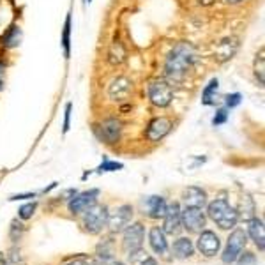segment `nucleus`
Masks as SVG:
<instances>
[{"mask_svg":"<svg viewBox=\"0 0 265 265\" xmlns=\"http://www.w3.org/2000/svg\"><path fill=\"white\" fill-rule=\"evenodd\" d=\"M0 88H2V82H0Z\"/></svg>","mask_w":265,"mask_h":265,"instance_id":"nucleus-36","label":"nucleus"},{"mask_svg":"<svg viewBox=\"0 0 265 265\" xmlns=\"http://www.w3.org/2000/svg\"><path fill=\"white\" fill-rule=\"evenodd\" d=\"M148 242H150V248H152L157 255H165L166 249H168L165 232L161 230V228H152V230H150V234H148Z\"/></svg>","mask_w":265,"mask_h":265,"instance_id":"nucleus-18","label":"nucleus"},{"mask_svg":"<svg viewBox=\"0 0 265 265\" xmlns=\"http://www.w3.org/2000/svg\"><path fill=\"white\" fill-rule=\"evenodd\" d=\"M207 212H209L210 219L214 223H217L219 228H223V230H230L239 221V212L234 207H230V204L226 200H223V198L209 204V210Z\"/></svg>","mask_w":265,"mask_h":265,"instance_id":"nucleus-2","label":"nucleus"},{"mask_svg":"<svg viewBox=\"0 0 265 265\" xmlns=\"http://www.w3.org/2000/svg\"><path fill=\"white\" fill-rule=\"evenodd\" d=\"M228 4H239V2H242V0H226Z\"/></svg>","mask_w":265,"mask_h":265,"instance_id":"nucleus-35","label":"nucleus"},{"mask_svg":"<svg viewBox=\"0 0 265 265\" xmlns=\"http://www.w3.org/2000/svg\"><path fill=\"white\" fill-rule=\"evenodd\" d=\"M248 242V235L244 230H235L234 234L230 235L228 239V244H226V249L223 251V262L225 264H235L239 260L240 253L244 251V246Z\"/></svg>","mask_w":265,"mask_h":265,"instance_id":"nucleus-5","label":"nucleus"},{"mask_svg":"<svg viewBox=\"0 0 265 265\" xmlns=\"http://www.w3.org/2000/svg\"><path fill=\"white\" fill-rule=\"evenodd\" d=\"M248 232L251 235V239L258 246L260 251H264V240H265V230H264V221L258 217H251L248 221Z\"/></svg>","mask_w":265,"mask_h":265,"instance_id":"nucleus-17","label":"nucleus"},{"mask_svg":"<svg viewBox=\"0 0 265 265\" xmlns=\"http://www.w3.org/2000/svg\"><path fill=\"white\" fill-rule=\"evenodd\" d=\"M148 99L159 108H166L174 99V88L166 80H156L148 85Z\"/></svg>","mask_w":265,"mask_h":265,"instance_id":"nucleus-3","label":"nucleus"},{"mask_svg":"<svg viewBox=\"0 0 265 265\" xmlns=\"http://www.w3.org/2000/svg\"><path fill=\"white\" fill-rule=\"evenodd\" d=\"M165 225H163V232L168 235H177L182 228V219H180V209H178V204L166 205V212H165Z\"/></svg>","mask_w":265,"mask_h":265,"instance_id":"nucleus-8","label":"nucleus"},{"mask_svg":"<svg viewBox=\"0 0 265 265\" xmlns=\"http://www.w3.org/2000/svg\"><path fill=\"white\" fill-rule=\"evenodd\" d=\"M258 62H260V65H255V73H257L258 80H260V85H264V52H260V57H258Z\"/></svg>","mask_w":265,"mask_h":265,"instance_id":"nucleus-29","label":"nucleus"},{"mask_svg":"<svg viewBox=\"0 0 265 265\" xmlns=\"http://www.w3.org/2000/svg\"><path fill=\"white\" fill-rule=\"evenodd\" d=\"M239 265H255L257 264V258H255V255L253 253H244L242 257H239Z\"/></svg>","mask_w":265,"mask_h":265,"instance_id":"nucleus-30","label":"nucleus"},{"mask_svg":"<svg viewBox=\"0 0 265 265\" xmlns=\"http://www.w3.org/2000/svg\"><path fill=\"white\" fill-rule=\"evenodd\" d=\"M122 168H124L122 163H117V161H105V163L99 166V172H117V170H122Z\"/></svg>","mask_w":265,"mask_h":265,"instance_id":"nucleus-25","label":"nucleus"},{"mask_svg":"<svg viewBox=\"0 0 265 265\" xmlns=\"http://www.w3.org/2000/svg\"><path fill=\"white\" fill-rule=\"evenodd\" d=\"M144 207L147 209V216L152 217V219H159L166 212V202L161 196H148L144 202Z\"/></svg>","mask_w":265,"mask_h":265,"instance_id":"nucleus-15","label":"nucleus"},{"mask_svg":"<svg viewBox=\"0 0 265 265\" xmlns=\"http://www.w3.org/2000/svg\"><path fill=\"white\" fill-rule=\"evenodd\" d=\"M184 202H186V207H198V209H202L207 204V193L202 187H187L184 191Z\"/></svg>","mask_w":265,"mask_h":265,"instance_id":"nucleus-14","label":"nucleus"},{"mask_svg":"<svg viewBox=\"0 0 265 265\" xmlns=\"http://www.w3.org/2000/svg\"><path fill=\"white\" fill-rule=\"evenodd\" d=\"M97 196H99V191L97 189H90V191H85L82 195L73 196V200L69 202V210L73 214H82L85 210H88L92 205L96 204Z\"/></svg>","mask_w":265,"mask_h":265,"instance_id":"nucleus-10","label":"nucleus"},{"mask_svg":"<svg viewBox=\"0 0 265 265\" xmlns=\"http://www.w3.org/2000/svg\"><path fill=\"white\" fill-rule=\"evenodd\" d=\"M217 87H219V82L217 78H212L209 83H207V87L204 88V94H202V103L204 105H214V94L217 92Z\"/></svg>","mask_w":265,"mask_h":265,"instance_id":"nucleus-23","label":"nucleus"},{"mask_svg":"<svg viewBox=\"0 0 265 265\" xmlns=\"http://www.w3.org/2000/svg\"><path fill=\"white\" fill-rule=\"evenodd\" d=\"M240 101H242V96H240L239 92H234V94H228L225 97V103L228 108H235V106L240 105Z\"/></svg>","mask_w":265,"mask_h":265,"instance_id":"nucleus-26","label":"nucleus"},{"mask_svg":"<svg viewBox=\"0 0 265 265\" xmlns=\"http://www.w3.org/2000/svg\"><path fill=\"white\" fill-rule=\"evenodd\" d=\"M235 50H237V43H235V39H225L223 43H219V46H217L216 55L221 62L228 60V59H232V55L235 53Z\"/></svg>","mask_w":265,"mask_h":265,"instance_id":"nucleus-20","label":"nucleus"},{"mask_svg":"<svg viewBox=\"0 0 265 265\" xmlns=\"http://www.w3.org/2000/svg\"><path fill=\"white\" fill-rule=\"evenodd\" d=\"M195 60H196V53L191 44L187 43L177 44L168 55V59H166V67H165L166 76L175 80V82L182 80L187 74V71L193 67Z\"/></svg>","mask_w":265,"mask_h":265,"instance_id":"nucleus-1","label":"nucleus"},{"mask_svg":"<svg viewBox=\"0 0 265 265\" xmlns=\"http://www.w3.org/2000/svg\"><path fill=\"white\" fill-rule=\"evenodd\" d=\"M129 262L131 265H157V262L142 248L129 253Z\"/></svg>","mask_w":265,"mask_h":265,"instance_id":"nucleus-21","label":"nucleus"},{"mask_svg":"<svg viewBox=\"0 0 265 265\" xmlns=\"http://www.w3.org/2000/svg\"><path fill=\"white\" fill-rule=\"evenodd\" d=\"M180 219L189 232H200L205 226V214L198 207H186L184 212H180Z\"/></svg>","mask_w":265,"mask_h":265,"instance_id":"nucleus-9","label":"nucleus"},{"mask_svg":"<svg viewBox=\"0 0 265 265\" xmlns=\"http://www.w3.org/2000/svg\"><path fill=\"white\" fill-rule=\"evenodd\" d=\"M20 41H22V30H20V27H11V29L7 30V34L2 37V43H4L7 48L18 46Z\"/></svg>","mask_w":265,"mask_h":265,"instance_id":"nucleus-22","label":"nucleus"},{"mask_svg":"<svg viewBox=\"0 0 265 265\" xmlns=\"http://www.w3.org/2000/svg\"><path fill=\"white\" fill-rule=\"evenodd\" d=\"M23 198H34V195H18V196H13L11 200H23Z\"/></svg>","mask_w":265,"mask_h":265,"instance_id":"nucleus-33","label":"nucleus"},{"mask_svg":"<svg viewBox=\"0 0 265 265\" xmlns=\"http://www.w3.org/2000/svg\"><path fill=\"white\" fill-rule=\"evenodd\" d=\"M71 108H73V105H71V103H67V105H65V115H64V133H67V131H69Z\"/></svg>","mask_w":265,"mask_h":265,"instance_id":"nucleus-31","label":"nucleus"},{"mask_svg":"<svg viewBox=\"0 0 265 265\" xmlns=\"http://www.w3.org/2000/svg\"><path fill=\"white\" fill-rule=\"evenodd\" d=\"M170 129H172V122H170L168 118L165 117L154 118L147 127V138L150 140V142H159V140H163L168 135Z\"/></svg>","mask_w":265,"mask_h":265,"instance_id":"nucleus-12","label":"nucleus"},{"mask_svg":"<svg viewBox=\"0 0 265 265\" xmlns=\"http://www.w3.org/2000/svg\"><path fill=\"white\" fill-rule=\"evenodd\" d=\"M122 124L115 118H108L101 124V140H105L106 144H115L120 138Z\"/></svg>","mask_w":265,"mask_h":265,"instance_id":"nucleus-13","label":"nucleus"},{"mask_svg":"<svg viewBox=\"0 0 265 265\" xmlns=\"http://www.w3.org/2000/svg\"><path fill=\"white\" fill-rule=\"evenodd\" d=\"M144 237H145V228L142 223H135V225L127 226L126 232H124V240H122L124 251L131 253L135 251V249H140L142 244H144Z\"/></svg>","mask_w":265,"mask_h":265,"instance_id":"nucleus-6","label":"nucleus"},{"mask_svg":"<svg viewBox=\"0 0 265 265\" xmlns=\"http://www.w3.org/2000/svg\"><path fill=\"white\" fill-rule=\"evenodd\" d=\"M62 46H64V55L65 59H69L71 55V16L67 14L64 23V32H62Z\"/></svg>","mask_w":265,"mask_h":265,"instance_id":"nucleus-24","label":"nucleus"},{"mask_svg":"<svg viewBox=\"0 0 265 265\" xmlns=\"http://www.w3.org/2000/svg\"><path fill=\"white\" fill-rule=\"evenodd\" d=\"M196 246H198L202 255H205V257H214V255H217V251H219L221 242H219V237H217L214 232L205 230L202 232L200 237H198Z\"/></svg>","mask_w":265,"mask_h":265,"instance_id":"nucleus-11","label":"nucleus"},{"mask_svg":"<svg viewBox=\"0 0 265 265\" xmlns=\"http://www.w3.org/2000/svg\"><path fill=\"white\" fill-rule=\"evenodd\" d=\"M67 265H92L88 260H83V258H80V260H74V262H71V264H67Z\"/></svg>","mask_w":265,"mask_h":265,"instance_id":"nucleus-32","label":"nucleus"},{"mask_svg":"<svg viewBox=\"0 0 265 265\" xmlns=\"http://www.w3.org/2000/svg\"><path fill=\"white\" fill-rule=\"evenodd\" d=\"M34 210H35V204H27V205H23L22 209H20V217L22 219H29V217H32V214H34Z\"/></svg>","mask_w":265,"mask_h":265,"instance_id":"nucleus-28","label":"nucleus"},{"mask_svg":"<svg viewBox=\"0 0 265 265\" xmlns=\"http://www.w3.org/2000/svg\"><path fill=\"white\" fill-rule=\"evenodd\" d=\"M108 207L105 205H92L90 209L85 210V217H83V225L87 228L88 234H99L103 230V226L108 221Z\"/></svg>","mask_w":265,"mask_h":265,"instance_id":"nucleus-4","label":"nucleus"},{"mask_svg":"<svg viewBox=\"0 0 265 265\" xmlns=\"http://www.w3.org/2000/svg\"><path fill=\"white\" fill-rule=\"evenodd\" d=\"M226 118H228V112H226V108H221V110H217V113L214 115L212 118V124L214 126H221V124H225Z\"/></svg>","mask_w":265,"mask_h":265,"instance_id":"nucleus-27","label":"nucleus"},{"mask_svg":"<svg viewBox=\"0 0 265 265\" xmlns=\"http://www.w3.org/2000/svg\"><path fill=\"white\" fill-rule=\"evenodd\" d=\"M172 251H174V255L177 258H187L193 255V242L187 237H180V239H177L174 242V246H172Z\"/></svg>","mask_w":265,"mask_h":265,"instance_id":"nucleus-19","label":"nucleus"},{"mask_svg":"<svg viewBox=\"0 0 265 265\" xmlns=\"http://www.w3.org/2000/svg\"><path fill=\"white\" fill-rule=\"evenodd\" d=\"M131 219H133V207L131 205H120L112 214H108L106 225L110 226L112 232H122L131 223Z\"/></svg>","mask_w":265,"mask_h":265,"instance_id":"nucleus-7","label":"nucleus"},{"mask_svg":"<svg viewBox=\"0 0 265 265\" xmlns=\"http://www.w3.org/2000/svg\"><path fill=\"white\" fill-rule=\"evenodd\" d=\"M88 2H90V0H88Z\"/></svg>","mask_w":265,"mask_h":265,"instance_id":"nucleus-37","label":"nucleus"},{"mask_svg":"<svg viewBox=\"0 0 265 265\" xmlns=\"http://www.w3.org/2000/svg\"><path fill=\"white\" fill-rule=\"evenodd\" d=\"M131 92V82L127 78H124V76H120V78L113 80L112 85H110L108 88V94L112 99H126L127 96H129Z\"/></svg>","mask_w":265,"mask_h":265,"instance_id":"nucleus-16","label":"nucleus"},{"mask_svg":"<svg viewBox=\"0 0 265 265\" xmlns=\"http://www.w3.org/2000/svg\"><path fill=\"white\" fill-rule=\"evenodd\" d=\"M0 265H7V262H5V258L2 257V253H0Z\"/></svg>","mask_w":265,"mask_h":265,"instance_id":"nucleus-34","label":"nucleus"}]
</instances>
